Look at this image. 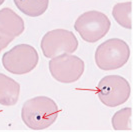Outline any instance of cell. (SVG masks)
<instances>
[{"label": "cell", "instance_id": "cell-13", "mask_svg": "<svg viewBox=\"0 0 133 132\" xmlns=\"http://www.w3.org/2000/svg\"><path fill=\"white\" fill-rule=\"evenodd\" d=\"M13 40H14L13 37H11V36L7 35L5 33H3L2 31H0V52L4 48H6Z\"/></svg>", "mask_w": 133, "mask_h": 132}, {"label": "cell", "instance_id": "cell-2", "mask_svg": "<svg viewBox=\"0 0 133 132\" xmlns=\"http://www.w3.org/2000/svg\"><path fill=\"white\" fill-rule=\"evenodd\" d=\"M129 57V45L119 38H111L101 43L94 55L97 67L104 71L119 69L128 62Z\"/></svg>", "mask_w": 133, "mask_h": 132}, {"label": "cell", "instance_id": "cell-11", "mask_svg": "<svg viewBox=\"0 0 133 132\" xmlns=\"http://www.w3.org/2000/svg\"><path fill=\"white\" fill-rule=\"evenodd\" d=\"M131 8H132V3L129 1V2L117 3L114 5L113 9H112V16L115 19V21L120 26L124 27L126 29L132 28Z\"/></svg>", "mask_w": 133, "mask_h": 132}, {"label": "cell", "instance_id": "cell-3", "mask_svg": "<svg viewBox=\"0 0 133 132\" xmlns=\"http://www.w3.org/2000/svg\"><path fill=\"white\" fill-rule=\"evenodd\" d=\"M39 62L37 50L29 44H18L2 56V65L8 72L23 75L31 72Z\"/></svg>", "mask_w": 133, "mask_h": 132}, {"label": "cell", "instance_id": "cell-4", "mask_svg": "<svg viewBox=\"0 0 133 132\" xmlns=\"http://www.w3.org/2000/svg\"><path fill=\"white\" fill-rule=\"evenodd\" d=\"M111 22L106 15L97 10L82 13L74 23V29L80 37L89 43H95L106 35Z\"/></svg>", "mask_w": 133, "mask_h": 132}, {"label": "cell", "instance_id": "cell-12", "mask_svg": "<svg viewBox=\"0 0 133 132\" xmlns=\"http://www.w3.org/2000/svg\"><path fill=\"white\" fill-rule=\"evenodd\" d=\"M131 113L130 107H125L115 113L111 119V123L114 130H131Z\"/></svg>", "mask_w": 133, "mask_h": 132}, {"label": "cell", "instance_id": "cell-7", "mask_svg": "<svg viewBox=\"0 0 133 132\" xmlns=\"http://www.w3.org/2000/svg\"><path fill=\"white\" fill-rule=\"evenodd\" d=\"M40 46L43 55L51 59L64 53H74L78 48V40L73 32L59 28L45 33Z\"/></svg>", "mask_w": 133, "mask_h": 132}, {"label": "cell", "instance_id": "cell-1", "mask_svg": "<svg viewBox=\"0 0 133 132\" xmlns=\"http://www.w3.org/2000/svg\"><path fill=\"white\" fill-rule=\"evenodd\" d=\"M59 109L53 99L47 96H36L28 99L22 106L21 118L32 130H43L55 123Z\"/></svg>", "mask_w": 133, "mask_h": 132}, {"label": "cell", "instance_id": "cell-9", "mask_svg": "<svg viewBox=\"0 0 133 132\" xmlns=\"http://www.w3.org/2000/svg\"><path fill=\"white\" fill-rule=\"evenodd\" d=\"M20 85L17 81L0 73V104L13 106L18 102Z\"/></svg>", "mask_w": 133, "mask_h": 132}, {"label": "cell", "instance_id": "cell-6", "mask_svg": "<svg viewBox=\"0 0 133 132\" xmlns=\"http://www.w3.org/2000/svg\"><path fill=\"white\" fill-rule=\"evenodd\" d=\"M84 69V61L71 53L55 56L49 61V71L51 76L56 81L65 84L79 80Z\"/></svg>", "mask_w": 133, "mask_h": 132}, {"label": "cell", "instance_id": "cell-10", "mask_svg": "<svg viewBox=\"0 0 133 132\" xmlns=\"http://www.w3.org/2000/svg\"><path fill=\"white\" fill-rule=\"evenodd\" d=\"M13 2L22 13L30 17L41 16L49 5V0H13Z\"/></svg>", "mask_w": 133, "mask_h": 132}, {"label": "cell", "instance_id": "cell-5", "mask_svg": "<svg viewBox=\"0 0 133 132\" xmlns=\"http://www.w3.org/2000/svg\"><path fill=\"white\" fill-rule=\"evenodd\" d=\"M96 91L101 103L108 107H116L129 99L131 88L124 77L120 75H106L99 81Z\"/></svg>", "mask_w": 133, "mask_h": 132}, {"label": "cell", "instance_id": "cell-14", "mask_svg": "<svg viewBox=\"0 0 133 132\" xmlns=\"http://www.w3.org/2000/svg\"><path fill=\"white\" fill-rule=\"evenodd\" d=\"M4 1H5V0H0V5H2V4L4 3Z\"/></svg>", "mask_w": 133, "mask_h": 132}, {"label": "cell", "instance_id": "cell-8", "mask_svg": "<svg viewBox=\"0 0 133 132\" xmlns=\"http://www.w3.org/2000/svg\"><path fill=\"white\" fill-rule=\"evenodd\" d=\"M25 29L24 21L10 8L0 9V31L11 37H18Z\"/></svg>", "mask_w": 133, "mask_h": 132}]
</instances>
